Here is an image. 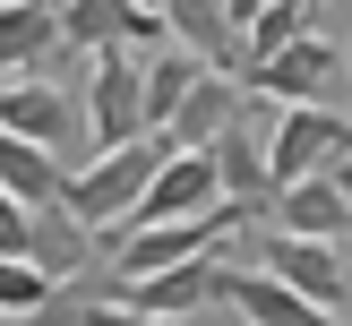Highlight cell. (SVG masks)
<instances>
[{
	"mask_svg": "<svg viewBox=\"0 0 352 326\" xmlns=\"http://www.w3.org/2000/svg\"><path fill=\"white\" fill-rule=\"evenodd\" d=\"M309 26H318V9H309V0H267V9L250 17V34H241V78H250V69H267L284 43H301Z\"/></svg>",
	"mask_w": 352,
	"mask_h": 326,
	"instance_id": "cell-20",
	"label": "cell"
},
{
	"mask_svg": "<svg viewBox=\"0 0 352 326\" xmlns=\"http://www.w3.org/2000/svg\"><path fill=\"white\" fill-rule=\"evenodd\" d=\"M0 129L34 137L43 154H60L69 172L95 163V129H86V86L69 78H9L0 86Z\"/></svg>",
	"mask_w": 352,
	"mask_h": 326,
	"instance_id": "cell-2",
	"label": "cell"
},
{
	"mask_svg": "<svg viewBox=\"0 0 352 326\" xmlns=\"http://www.w3.org/2000/svg\"><path fill=\"white\" fill-rule=\"evenodd\" d=\"M78 51H69L60 0H0V86L9 78H69Z\"/></svg>",
	"mask_w": 352,
	"mask_h": 326,
	"instance_id": "cell-7",
	"label": "cell"
},
{
	"mask_svg": "<svg viewBox=\"0 0 352 326\" xmlns=\"http://www.w3.org/2000/svg\"><path fill=\"white\" fill-rule=\"evenodd\" d=\"M52 292H60V283H52L34 257H0V318H34Z\"/></svg>",
	"mask_w": 352,
	"mask_h": 326,
	"instance_id": "cell-21",
	"label": "cell"
},
{
	"mask_svg": "<svg viewBox=\"0 0 352 326\" xmlns=\"http://www.w3.org/2000/svg\"><path fill=\"white\" fill-rule=\"evenodd\" d=\"M275 232H301V240H352V189L344 181H292L275 198Z\"/></svg>",
	"mask_w": 352,
	"mask_h": 326,
	"instance_id": "cell-16",
	"label": "cell"
},
{
	"mask_svg": "<svg viewBox=\"0 0 352 326\" xmlns=\"http://www.w3.org/2000/svg\"><path fill=\"white\" fill-rule=\"evenodd\" d=\"M309 9H327V0H309Z\"/></svg>",
	"mask_w": 352,
	"mask_h": 326,
	"instance_id": "cell-25",
	"label": "cell"
},
{
	"mask_svg": "<svg viewBox=\"0 0 352 326\" xmlns=\"http://www.w3.org/2000/svg\"><path fill=\"white\" fill-rule=\"evenodd\" d=\"M232 120H241V86L223 78V69H206V78H198V95L181 103V120H172L164 137H172V146H189V154H206L223 129H232Z\"/></svg>",
	"mask_w": 352,
	"mask_h": 326,
	"instance_id": "cell-18",
	"label": "cell"
},
{
	"mask_svg": "<svg viewBox=\"0 0 352 326\" xmlns=\"http://www.w3.org/2000/svg\"><path fill=\"white\" fill-rule=\"evenodd\" d=\"M0 189H9L17 206H69V163L60 154H43L34 137H17V129H0Z\"/></svg>",
	"mask_w": 352,
	"mask_h": 326,
	"instance_id": "cell-15",
	"label": "cell"
},
{
	"mask_svg": "<svg viewBox=\"0 0 352 326\" xmlns=\"http://www.w3.org/2000/svg\"><path fill=\"white\" fill-rule=\"evenodd\" d=\"M164 26H172L181 51H198V60L241 78V9L232 0H164Z\"/></svg>",
	"mask_w": 352,
	"mask_h": 326,
	"instance_id": "cell-14",
	"label": "cell"
},
{
	"mask_svg": "<svg viewBox=\"0 0 352 326\" xmlns=\"http://www.w3.org/2000/svg\"><path fill=\"white\" fill-rule=\"evenodd\" d=\"M215 60H198V51H181V43H164V51H146V129L164 137L172 120H181V103L198 95V78Z\"/></svg>",
	"mask_w": 352,
	"mask_h": 326,
	"instance_id": "cell-19",
	"label": "cell"
},
{
	"mask_svg": "<svg viewBox=\"0 0 352 326\" xmlns=\"http://www.w3.org/2000/svg\"><path fill=\"white\" fill-rule=\"evenodd\" d=\"M26 257L52 275V283H86V275H103V266H112V257H103V232H95L86 215H69V206H43V215H34Z\"/></svg>",
	"mask_w": 352,
	"mask_h": 326,
	"instance_id": "cell-13",
	"label": "cell"
},
{
	"mask_svg": "<svg viewBox=\"0 0 352 326\" xmlns=\"http://www.w3.org/2000/svg\"><path fill=\"white\" fill-rule=\"evenodd\" d=\"M223 232H241V215H232V206H215V215H189V223H138V232L112 249V275H120V283H146V275L181 266V257L223 249Z\"/></svg>",
	"mask_w": 352,
	"mask_h": 326,
	"instance_id": "cell-9",
	"label": "cell"
},
{
	"mask_svg": "<svg viewBox=\"0 0 352 326\" xmlns=\"http://www.w3.org/2000/svg\"><path fill=\"white\" fill-rule=\"evenodd\" d=\"M172 137H138V146H112V154H95L86 172H69V215H86L103 232V257L120 249V232L138 223V206H146V189H155V172L172 163Z\"/></svg>",
	"mask_w": 352,
	"mask_h": 326,
	"instance_id": "cell-1",
	"label": "cell"
},
{
	"mask_svg": "<svg viewBox=\"0 0 352 326\" xmlns=\"http://www.w3.org/2000/svg\"><path fill=\"white\" fill-rule=\"evenodd\" d=\"M232 9H241V34H250V17H258V9H267V0H232Z\"/></svg>",
	"mask_w": 352,
	"mask_h": 326,
	"instance_id": "cell-24",
	"label": "cell"
},
{
	"mask_svg": "<svg viewBox=\"0 0 352 326\" xmlns=\"http://www.w3.org/2000/svg\"><path fill=\"white\" fill-rule=\"evenodd\" d=\"M250 95H275V103H344L352 95V60H344V43H327L318 26L301 34V43H284L267 69H250Z\"/></svg>",
	"mask_w": 352,
	"mask_h": 326,
	"instance_id": "cell-5",
	"label": "cell"
},
{
	"mask_svg": "<svg viewBox=\"0 0 352 326\" xmlns=\"http://www.w3.org/2000/svg\"><path fill=\"white\" fill-rule=\"evenodd\" d=\"M60 26H69L78 60H95V51H164L172 43L164 0H60Z\"/></svg>",
	"mask_w": 352,
	"mask_h": 326,
	"instance_id": "cell-6",
	"label": "cell"
},
{
	"mask_svg": "<svg viewBox=\"0 0 352 326\" xmlns=\"http://www.w3.org/2000/svg\"><path fill=\"white\" fill-rule=\"evenodd\" d=\"M86 129H95V154L155 137L146 129V51H95L86 60Z\"/></svg>",
	"mask_w": 352,
	"mask_h": 326,
	"instance_id": "cell-4",
	"label": "cell"
},
{
	"mask_svg": "<svg viewBox=\"0 0 352 326\" xmlns=\"http://www.w3.org/2000/svg\"><path fill=\"white\" fill-rule=\"evenodd\" d=\"M258 275H275V283H292L301 301L336 309L352 292V240H301V232H267V249H258Z\"/></svg>",
	"mask_w": 352,
	"mask_h": 326,
	"instance_id": "cell-10",
	"label": "cell"
},
{
	"mask_svg": "<svg viewBox=\"0 0 352 326\" xmlns=\"http://www.w3.org/2000/svg\"><path fill=\"white\" fill-rule=\"evenodd\" d=\"M26 240H34V206H17L0 189V257H26Z\"/></svg>",
	"mask_w": 352,
	"mask_h": 326,
	"instance_id": "cell-22",
	"label": "cell"
},
{
	"mask_svg": "<svg viewBox=\"0 0 352 326\" xmlns=\"http://www.w3.org/2000/svg\"><path fill=\"white\" fill-rule=\"evenodd\" d=\"M215 172H223V206H232L241 223H258V215H275V198H284V181H275V154H267V129H258L250 112L232 120V129L215 137Z\"/></svg>",
	"mask_w": 352,
	"mask_h": 326,
	"instance_id": "cell-11",
	"label": "cell"
},
{
	"mask_svg": "<svg viewBox=\"0 0 352 326\" xmlns=\"http://www.w3.org/2000/svg\"><path fill=\"white\" fill-rule=\"evenodd\" d=\"M232 275H241L232 249H206V257H181V266L146 275V283H120V301L146 309V318H164V326H181V318H198V309L232 301Z\"/></svg>",
	"mask_w": 352,
	"mask_h": 326,
	"instance_id": "cell-8",
	"label": "cell"
},
{
	"mask_svg": "<svg viewBox=\"0 0 352 326\" xmlns=\"http://www.w3.org/2000/svg\"><path fill=\"white\" fill-rule=\"evenodd\" d=\"M86 326H164V318H146V309H129V301H95Z\"/></svg>",
	"mask_w": 352,
	"mask_h": 326,
	"instance_id": "cell-23",
	"label": "cell"
},
{
	"mask_svg": "<svg viewBox=\"0 0 352 326\" xmlns=\"http://www.w3.org/2000/svg\"><path fill=\"white\" fill-rule=\"evenodd\" d=\"M232 309H241V326H344L336 309L301 301V292L275 283V275H232Z\"/></svg>",
	"mask_w": 352,
	"mask_h": 326,
	"instance_id": "cell-17",
	"label": "cell"
},
{
	"mask_svg": "<svg viewBox=\"0 0 352 326\" xmlns=\"http://www.w3.org/2000/svg\"><path fill=\"white\" fill-rule=\"evenodd\" d=\"M344 60H352V43H344Z\"/></svg>",
	"mask_w": 352,
	"mask_h": 326,
	"instance_id": "cell-26",
	"label": "cell"
},
{
	"mask_svg": "<svg viewBox=\"0 0 352 326\" xmlns=\"http://www.w3.org/2000/svg\"><path fill=\"white\" fill-rule=\"evenodd\" d=\"M223 206V172H215V154H172L164 172H155V189H146V206H138V223H189V215H215ZM129 223V232H138ZM120 232V240H129Z\"/></svg>",
	"mask_w": 352,
	"mask_h": 326,
	"instance_id": "cell-12",
	"label": "cell"
},
{
	"mask_svg": "<svg viewBox=\"0 0 352 326\" xmlns=\"http://www.w3.org/2000/svg\"><path fill=\"white\" fill-rule=\"evenodd\" d=\"M267 154H275V181H336L352 163V112L344 103H284L267 120Z\"/></svg>",
	"mask_w": 352,
	"mask_h": 326,
	"instance_id": "cell-3",
	"label": "cell"
}]
</instances>
